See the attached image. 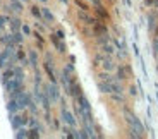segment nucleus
<instances>
[{
  "label": "nucleus",
  "instance_id": "9d476101",
  "mask_svg": "<svg viewBox=\"0 0 158 139\" xmlns=\"http://www.w3.org/2000/svg\"><path fill=\"white\" fill-rule=\"evenodd\" d=\"M29 62H31V65L33 67H36L38 65V55H36V52H29Z\"/></svg>",
  "mask_w": 158,
  "mask_h": 139
},
{
  "label": "nucleus",
  "instance_id": "ddd939ff",
  "mask_svg": "<svg viewBox=\"0 0 158 139\" xmlns=\"http://www.w3.org/2000/svg\"><path fill=\"white\" fill-rule=\"evenodd\" d=\"M21 28V21L14 19V22H12V29H19Z\"/></svg>",
  "mask_w": 158,
  "mask_h": 139
},
{
  "label": "nucleus",
  "instance_id": "6e6552de",
  "mask_svg": "<svg viewBox=\"0 0 158 139\" xmlns=\"http://www.w3.org/2000/svg\"><path fill=\"white\" fill-rule=\"evenodd\" d=\"M95 12H96V17L98 19H102V21H105V19H108V12H107V9L103 7L102 4H96V7H95Z\"/></svg>",
  "mask_w": 158,
  "mask_h": 139
},
{
  "label": "nucleus",
  "instance_id": "7ed1b4c3",
  "mask_svg": "<svg viewBox=\"0 0 158 139\" xmlns=\"http://www.w3.org/2000/svg\"><path fill=\"white\" fill-rule=\"evenodd\" d=\"M50 41L53 43V47H55V50H57L59 53H65V52H67V47H65L64 40H60L55 33H53V35H50Z\"/></svg>",
  "mask_w": 158,
  "mask_h": 139
},
{
  "label": "nucleus",
  "instance_id": "423d86ee",
  "mask_svg": "<svg viewBox=\"0 0 158 139\" xmlns=\"http://www.w3.org/2000/svg\"><path fill=\"white\" fill-rule=\"evenodd\" d=\"M41 19L45 21V24H53V22H55L53 14H52L50 9H47V7H41Z\"/></svg>",
  "mask_w": 158,
  "mask_h": 139
},
{
  "label": "nucleus",
  "instance_id": "0eeeda50",
  "mask_svg": "<svg viewBox=\"0 0 158 139\" xmlns=\"http://www.w3.org/2000/svg\"><path fill=\"white\" fill-rule=\"evenodd\" d=\"M43 71H45V74H47V77L50 79V83H57V77H55V72H53V69H52V64L45 62V64H43Z\"/></svg>",
  "mask_w": 158,
  "mask_h": 139
},
{
  "label": "nucleus",
  "instance_id": "f8f14e48",
  "mask_svg": "<svg viewBox=\"0 0 158 139\" xmlns=\"http://www.w3.org/2000/svg\"><path fill=\"white\" fill-rule=\"evenodd\" d=\"M129 95L131 96H138V88H136V86H129Z\"/></svg>",
  "mask_w": 158,
  "mask_h": 139
},
{
  "label": "nucleus",
  "instance_id": "f03ea898",
  "mask_svg": "<svg viewBox=\"0 0 158 139\" xmlns=\"http://www.w3.org/2000/svg\"><path fill=\"white\" fill-rule=\"evenodd\" d=\"M45 91L48 93L52 101H59L60 100V88L57 86V83H50L48 86H45Z\"/></svg>",
  "mask_w": 158,
  "mask_h": 139
},
{
  "label": "nucleus",
  "instance_id": "1a4fd4ad",
  "mask_svg": "<svg viewBox=\"0 0 158 139\" xmlns=\"http://www.w3.org/2000/svg\"><path fill=\"white\" fill-rule=\"evenodd\" d=\"M158 19H156V12H150L148 14V31H150V35H153V29L155 26H156Z\"/></svg>",
  "mask_w": 158,
  "mask_h": 139
},
{
  "label": "nucleus",
  "instance_id": "39448f33",
  "mask_svg": "<svg viewBox=\"0 0 158 139\" xmlns=\"http://www.w3.org/2000/svg\"><path fill=\"white\" fill-rule=\"evenodd\" d=\"M115 77H117L118 81H127L131 77V74L127 72V69H126V65H117L115 67Z\"/></svg>",
  "mask_w": 158,
  "mask_h": 139
},
{
  "label": "nucleus",
  "instance_id": "f3484780",
  "mask_svg": "<svg viewBox=\"0 0 158 139\" xmlns=\"http://www.w3.org/2000/svg\"><path fill=\"white\" fill-rule=\"evenodd\" d=\"M23 31L26 33V35H29V33H31V31H29V28H28V26H23Z\"/></svg>",
  "mask_w": 158,
  "mask_h": 139
},
{
  "label": "nucleus",
  "instance_id": "2eb2a0df",
  "mask_svg": "<svg viewBox=\"0 0 158 139\" xmlns=\"http://www.w3.org/2000/svg\"><path fill=\"white\" fill-rule=\"evenodd\" d=\"M17 137H28V132L24 131V129H21V131L17 132Z\"/></svg>",
  "mask_w": 158,
  "mask_h": 139
},
{
  "label": "nucleus",
  "instance_id": "9b49d317",
  "mask_svg": "<svg viewBox=\"0 0 158 139\" xmlns=\"http://www.w3.org/2000/svg\"><path fill=\"white\" fill-rule=\"evenodd\" d=\"M74 4L77 5L81 10H89V5H88L86 2H83V0H74Z\"/></svg>",
  "mask_w": 158,
  "mask_h": 139
},
{
  "label": "nucleus",
  "instance_id": "6ab92c4d",
  "mask_svg": "<svg viewBox=\"0 0 158 139\" xmlns=\"http://www.w3.org/2000/svg\"><path fill=\"white\" fill-rule=\"evenodd\" d=\"M41 2H47V0H41Z\"/></svg>",
  "mask_w": 158,
  "mask_h": 139
},
{
  "label": "nucleus",
  "instance_id": "20e7f679",
  "mask_svg": "<svg viewBox=\"0 0 158 139\" xmlns=\"http://www.w3.org/2000/svg\"><path fill=\"white\" fill-rule=\"evenodd\" d=\"M102 65H103V71H107V72H114L115 67H117V64L112 60V55H105V57H103V59H102Z\"/></svg>",
  "mask_w": 158,
  "mask_h": 139
},
{
  "label": "nucleus",
  "instance_id": "a211bd4d",
  "mask_svg": "<svg viewBox=\"0 0 158 139\" xmlns=\"http://www.w3.org/2000/svg\"><path fill=\"white\" fill-rule=\"evenodd\" d=\"M156 19H158V9H156Z\"/></svg>",
  "mask_w": 158,
  "mask_h": 139
},
{
  "label": "nucleus",
  "instance_id": "f257e3e1",
  "mask_svg": "<svg viewBox=\"0 0 158 139\" xmlns=\"http://www.w3.org/2000/svg\"><path fill=\"white\" fill-rule=\"evenodd\" d=\"M60 119H62L64 124H67L69 127H76V124H77V120H76L74 113H72V112H69L65 107H62V112H60Z\"/></svg>",
  "mask_w": 158,
  "mask_h": 139
},
{
  "label": "nucleus",
  "instance_id": "dca6fc26",
  "mask_svg": "<svg viewBox=\"0 0 158 139\" xmlns=\"http://www.w3.org/2000/svg\"><path fill=\"white\" fill-rule=\"evenodd\" d=\"M151 38H156V40H158V22H156V26H155V29H153V35H151Z\"/></svg>",
  "mask_w": 158,
  "mask_h": 139
},
{
  "label": "nucleus",
  "instance_id": "4468645a",
  "mask_svg": "<svg viewBox=\"0 0 158 139\" xmlns=\"http://www.w3.org/2000/svg\"><path fill=\"white\" fill-rule=\"evenodd\" d=\"M55 35L59 36L60 40H65V35H64V31H62V29H57V31H55Z\"/></svg>",
  "mask_w": 158,
  "mask_h": 139
}]
</instances>
